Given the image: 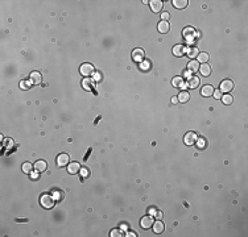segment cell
Here are the masks:
<instances>
[{"instance_id": "cell-34", "label": "cell", "mask_w": 248, "mask_h": 237, "mask_svg": "<svg viewBox=\"0 0 248 237\" xmlns=\"http://www.w3.org/2000/svg\"><path fill=\"white\" fill-rule=\"evenodd\" d=\"M92 78H94V81L99 82L100 79H102V74H100V73H95V74H94V77H92Z\"/></svg>"}, {"instance_id": "cell-15", "label": "cell", "mask_w": 248, "mask_h": 237, "mask_svg": "<svg viewBox=\"0 0 248 237\" xmlns=\"http://www.w3.org/2000/svg\"><path fill=\"white\" fill-rule=\"evenodd\" d=\"M68 171L70 174H77L78 171H81V165L78 162H71V163L68 166Z\"/></svg>"}, {"instance_id": "cell-11", "label": "cell", "mask_w": 248, "mask_h": 237, "mask_svg": "<svg viewBox=\"0 0 248 237\" xmlns=\"http://www.w3.org/2000/svg\"><path fill=\"white\" fill-rule=\"evenodd\" d=\"M149 4H150V8H152L153 12H160L164 5V3L161 0H152V2H149Z\"/></svg>"}, {"instance_id": "cell-30", "label": "cell", "mask_w": 248, "mask_h": 237, "mask_svg": "<svg viewBox=\"0 0 248 237\" xmlns=\"http://www.w3.org/2000/svg\"><path fill=\"white\" fill-rule=\"evenodd\" d=\"M110 236L111 237H121L123 236V232H121L120 229H113V231H111Z\"/></svg>"}, {"instance_id": "cell-36", "label": "cell", "mask_w": 248, "mask_h": 237, "mask_svg": "<svg viewBox=\"0 0 248 237\" xmlns=\"http://www.w3.org/2000/svg\"><path fill=\"white\" fill-rule=\"evenodd\" d=\"M154 216H156V217L157 219H161L162 217V212L161 211H156V212H154V214H153Z\"/></svg>"}, {"instance_id": "cell-1", "label": "cell", "mask_w": 248, "mask_h": 237, "mask_svg": "<svg viewBox=\"0 0 248 237\" xmlns=\"http://www.w3.org/2000/svg\"><path fill=\"white\" fill-rule=\"evenodd\" d=\"M40 203H41V206H43L44 208H46V210L53 208V206H54V198H53V195H50V194H43V195L40 196Z\"/></svg>"}, {"instance_id": "cell-25", "label": "cell", "mask_w": 248, "mask_h": 237, "mask_svg": "<svg viewBox=\"0 0 248 237\" xmlns=\"http://www.w3.org/2000/svg\"><path fill=\"white\" fill-rule=\"evenodd\" d=\"M197 57H198V62H202V63H206V62L209 61V58H210V56L207 53H199Z\"/></svg>"}, {"instance_id": "cell-13", "label": "cell", "mask_w": 248, "mask_h": 237, "mask_svg": "<svg viewBox=\"0 0 248 237\" xmlns=\"http://www.w3.org/2000/svg\"><path fill=\"white\" fill-rule=\"evenodd\" d=\"M29 81L32 82V84H40L41 83V74L39 71H33L29 77Z\"/></svg>"}, {"instance_id": "cell-35", "label": "cell", "mask_w": 248, "mask_h": 237, "mask_svg": "<svg viewBox=\"0 0 248 237\" xmlns=\"http://www.w3.org/2000/svg\"><path fill=\"white\" fill-rule=\"evenodd\" d=\"M81 174L83 177H89V170H87L86 167H82V170H81Z\"/></svg>"}, {"instance_id": "cell-8", "label": "cell", "mask_w": 248, "mask_h": 237, "mask_svg": "<svg viewBox=\"0 0 248 237\" xmlns=\"http://www.w3.org/2000/svg\"><path fill=\"white\" fill-rule=\"evenodd\" d=\"M94 78H90V77H86L85 79L82 81V87L85 88L86 91H91L92 87H94Z\"/></svg>"}, {"instance_id": "cell-22", "label": "cell", "mask_w": 248, "mask_h": 237, "mask_svg": "<svg viewBox=\"0 0 248 237\" xmlns=\"http://www.w3.org/2000/svg\"><path fill=\"white\" fill-rule=\"evenodd\" d=\"M199 71H201V74H202L203 77H209L210 74H211V67H210L209 65L203 63V65L199 67Z\"/></svg>"}, {"instance_id": "cell-9", "label": "cell", "mask_w": 248, "mask_h": 237, "mask_svg": "<svg viewBox=\"0 0 248 237\" xmlns=\"http://www.w3.org/2000/svg\"><path fill=\"white\" fill-rule=\"evenodd\" d=\"M144 56H145V53L143 49H135V50L132 52V58H133V61H136V62H140L144 59Z\"/></svg>"}, {"instance_id": "cell-7", "label": "cell", "mask_w": 248, "mask_h": 237, "mask_svg": "<svg viewBox=\"0 0 248 237\" xmlns=\"http://www.w3.org/2000/svg\"><path fill=\"white\" fill-rule=\"evenodd\" d=\"M70 158H69V154H66V153H61L60 156L57 157V165L60 166V167H62V166H66L69 163Z\"/></svg>"}, {"instance_id": "cell-14", "label": "cell", "mask_w": 248, "mask_h": 237, "mask_svg": "<svg viewBox=\"0 0 248 237\" xmlns=\"http://www.w3.org/2000/svg\"><path fill=\"white\" fill-rule=\"evenodd\" d=\"M197 36V32L193 28H185L183 29V37L187 40H193Z\"/></svg>"}, {"instance_id": "cell-39", "label": "cell", "mask_w": 248, "mask_h": 237, "mask_svg": "<svg viewBox=\"0 0 248 237\" xmlns=\"http://www.w3.org/2000/svg\"><path fill=\"white\" fill-rule=\"evenodd\" d=\"M125 236H128V237H132V236H136V233H133V232H128Z\"/></svg>"}, {"instance_id": "cell-27", "label": "cell", "mask_w": 248, "mask_h": 237, "mask_svg": "<svg viewBox=\"0 0 248 237\" xmlns=\"http://www.w3.org/2000/svg\"><path fill=\"white\" fill-rule=\"evenodd\" d=\"M140 69L143 70V71H148V70L150 69V63H149L148 61H144V59H143V62L140 63Z\"/></svg>"}, {"instance_id": "cell-3", "label": "cell", "mask_w": 248, "mask_h": 237, "mask_svg": "<svg viewBox=\"0 0 248 237\" xmlns=\"http://www.w3.org/2000/svg\"><path fill=\"white\" fill-rule=\"evenodd\" d=\"M197 140H198V137H197V135L194 132H187L186 135H185L183 137V141L185 144L189 145V146H191V145H194L197 142Z\"/></svg>"}, {"instance_id": "cell-31", "label": "cell", "mask_w": 248, "mask_h": 237, "mask_svg": "<svg viewBox=\"0 0 248 237\" xmlns=\"http://www.w3.org/2000/svg\"><path fill=\"white\" fill-rule=\"evenodd\" d=\"M213 95H214V98H215V99H222V96H223L220 90H214V94Z\"/></svg>"}, {"instance_id": "cell-5", "label": "cell", "mask_w": 248, "mask_h": 237, "mask_svg": "<svg viewBox=\"0 0 248 237\" xmlns=\"http://www.w3.org/2000/svg\"><path fill=\"white\" fill-rule=\"evenodd\" d=\"M153 217L152 216H144V217L141 219V221H140V225L143 229H149L150 227L153 225Z\"/></svg>"}, {"instance_id": "cell-24", "label": "cell", "mask_w": 248, "mask_h": 237, "mask_svg": "<svg viewBox=\"0 0 248 237\" xmlns=\"http://www.w3.org/2000/svg\"><path fill=\"white\" fill-rule=\"evenodd\" d=\"M187 57H190V58H195L197 56H198V49H197L195 46H191V48H189L187 49Z\"/></svg>"}, {"instance_id": "cell-6", "label": "cell", "mask_w": 248, "mask_h": 237, "mask_svg": "<svg viewBox=\"0 0 248 237\" xmlns=\"http://www.w3.org/2000/svg\"><path fill=\"white\" fill-rule=\"evenodd\" d=\"M187 52V48L185 46V45L182 44H178V45H176V46L173 48V54L176 57H182L185 56V53Z\"/></svg>"}, {"instance_id": "cell-26", "label": "cell", "mask_w": 248, "mask_h": 237, "mask_svg": "<svg viewBox=\"0 0 248 237\" xmlns=\"http://www.w3.org/2000/svg\"><path fill=\"white\" fill-rule=\"evenodd\" d=\"M32 169H33V165L31 163V162H25V163L23 165V171L25 174H31L32 173Z\"/></svg>"}, {"instance_id": "cell-40", "label": "cell", "mask_w": 248, "mask_h": 237, "mask_svg": "<svg viewBox=\"0 0 248 237\" xmlns=\"http://www.w3.org/2000/svg\"><path fill=\"white\" fill-rule=\"evenodd\" d=\"M185 75H186V77H190V73H189L187 70H186V71H185Z\"/></svg>"}, {"instance_id": "cell-20", "label": "cell", "mask_w": 248, "mask_h": 237, "mask_svg": "<svg viewBox=\"0 0 248 237\" xmlns=\"http://www.w3.org/2000/svg\"><path fill=\"white\" fill-rule=\"evenodd\" d=\"M153 231H154V233H162L164 232V223L162 221H156V223H153Z\"/></svg>"}, {"instance_id": "cell-10", "label": "cell", "mask_w": 248, "mask_h": 237, "mask_svg": "<svg viewBox=\"0 0 248 237\" xmlns=\"http://www.w3.org/2000/svg\"><path fill=\"white\" fill-rule=\"evenodd\" d=\"M172 84H173V87H176V88H183L185 81H183L182 77H174L172 79Z\"/></svg>"}, {"instance_id": "cell-29", "label": "cell", "mask_w": 248, "mask_h": 237, "mask_svg": "<svg viewBox=\"0 0 248 237\" xmlns=\"http://www.w3.org/2000/svg\"><path fill=\"white\" fill-rule=\"evenodd\" d=\"M31 84H32L31 81H21L20 82V87H21L23 90H28L29 87H31Z\"/></svg>"}, {"instance_id": "cell-12", "label": "cell", "mask_w": 248, "mask_h": 237, "mask_svg": "<svg viewBox=\"0 0 248 237\" xmlns=\"http://www.w3.org/2000/svg\"><path fill=\"white\" fill-rule=\"evenodd\" d=\"M198 84H199L198 77H189L187 78V87L189 88H197Z\"/></svg>"}, {"instance_id": "cell-4", "label": "cell", "mask_w": 248, "mask_h": 237, "mask_svg": "<svg viewBox=\"0 0 248 237\" xmlns=\"http://www.w3.org/2000/svg\"><path fill=\"white\" fill-rule=\"evenodd\" d=\"M234 88V83L232 81H230V79H224V81L220 82V91L222 92H230L231 90Z\"/></svg>"}, {"instance_id": "cell-37", "label": "cell", "mask_w": 248, "mask_h": 237, "mask_svg": "<svg viewBox=\"0 0 248 237\" xmlns=\"http://www.w3.org/2000/svg\"><path fill=\"white\" fill-rule=\"evenodd\" d=\"M12 145H13V141H12L11 138H8V141L6 142V146H7V148H11Z\"/></svg>"}, {"instance_id": "cell-2", "label": "cell", "mask_w": 248, "mask_h": 237, "mask_svg": "<svg viewBox=\"0 0 248 237\" xmlns=\"http://www.w3.org/2000/svg\"><path fill=\"white\" fill-rule=\"evenodd\" d=\"M79 73H81L83 77H90L94 74V66L91 63H83L81 67H79Z\"/></svg>"}, {"instance_id": "cell-21", "label": "cell", "mask_w": 248, "mask_h": 237, "mask_svg": "<svg viewBox=\"0 0 248 237\" xmlns=\"http://www.w3.org/2000/svg\"><path fill=\"white\" fill-rule=\"evenodd\" d=\"M201 94H202L203 96H211V95L214 94V87L213 86H205V87H202Z\"/></svg>"}, {"instance_id": "cell-18", "label": "cell", "mask_w": 248, "mask_h": 237, "mask_svg": "<svg viewBox=\"0 0 248 237\" xmlns=\"http://www.w3.org/2000/svg\"><path fill=\"white\" fill-rule=\"evenodd\" d=\"M198 61H194V59H193V61H190V62H189V63H187V71L189 73H197V71H198Z\"/></svg>"}, {"instance_id": "cell-32", "label": "cell", "mask_w": 248, "mask_h": 237, "mask_svg": "<svg viewBox=\"0 0 248 237\" xmlns=\"http://www.w3.org/2000/svg\"><path fill=\"white\" fill-rule=\"evenodd\" d=\"M205 145H206V141H205L203 138H199V140H198V148L203 149V148H205Z\"/></svg>"}, {"instance_id": "cell-38", "label": "cell", "mask_w": 248, "mask_h": 237, "mask_svg": "<svg viewBox=\"0 0 248 237\" xmlns=\"http://www.w3.org/2000/svg\"><path fill=\"white\" fill-rule=\"evenodd\" d=\"M177 102H178V98H177V96H173V98H172V103H173V104H176Z\"/></svg>"}, {"instance_id": "cell-28", "label": "cell", "mask_w": 248, "mask_h": 237, "mask_svg": "<svg viewBox=\"0 0 248 237\" xmlns=\"http://www.w3.org/2000/svg\"><path fill=\"white\" fill-rule=\"evenodd\" d=\"M222 102L224 103V104H231L232 103V96H231L230 94H227V95H224V96H222Z\"/></svg>"}, {"instance_id": "cell-33", "label": "cell", "mask_w": 248, "mask_h": 237, "mask_svg": "<svg viewBox=\"0 0 248 237\" xmlns=\"http://www.w3.org/2000/svg\"><path fill=\"white\" fill-rule=\"evenodd\" d=\"M161 17H162V21H168V19L170 17V15L168 13V12H164V13H161Z\"/></svg>"}, {"instance_id": "cell-23", "label": "cell", "mask_w": 248, "mask_h": 237, "mask_svg": "<svg viewBox=\"0 0 248 237\" xmlns=\"http://www.w3.org/2000/svg\"><path fill=\"white\" fill-rule=\"evenodd\" d=\"M178 102H181V103H187L189 102V99H190V95H189L186 91H182V92H180V95H178Z\"/></svg>"}, {"instance_id": "cell-17", "label": "cell", "mask_w": 248, "mask_h": 237, "mask_svg": "<svg viewBox=\"0 0 248 237\" xmlns=\"http://www.w3.org/2000/svg\"><path fill=\"white\" fill-rule=\"evenodd\" d=\"M46 167H48V165H46V162H45V161H37L36 163H35V169H36V171H37V173H43V171H45Z\"/></svg>"}, {"instance_id": "cell-16", "label": "cell", "mask_w": 248, "mask_h": 237, "mask_svg": "<svg viewBox=\"0 0 248 237\" xmlns=\"http://www.w3.org/2000/svg\"><path fill=\"white\" fill-rule=\"evenodd\" d=\"M157 29H158L160 33H168L169 32V29H170V25H169V23L168 21H160L158 25H157Z\"/></svg>"}, {"instance_id": "cell-19", "label": "cell", "mask_w": 248, "mask_h": 237, "mask_svg": "<svg viewBox=\"0 0 248 237\" xmlns=\"http://www.w3.org/2000/svg\"><path fill=\"white\" fill-rule=\"evenodd\" d=\"M187 4H189L187 0H174L173 2V5H174V8H177V9H183V8L187 7Z\"/></svg>"}]
</instances>
